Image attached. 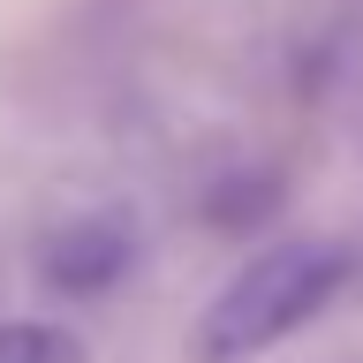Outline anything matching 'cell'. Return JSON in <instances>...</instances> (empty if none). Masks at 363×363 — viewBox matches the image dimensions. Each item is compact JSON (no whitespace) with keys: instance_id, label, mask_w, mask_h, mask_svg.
<instances>
[{"instance_id":"6da1fadb","label":"cell","mask_w":363,"mask_h":363,"mask_svg":"<svg viewBox=\"0 0 363 363\" xmlns=\"http://www.w3.org/2000/svg\"><path fill=\"white\" fill-rule=\"evenodd\" d=\"M348 280H356L348 242H318V235L272 242L204 303L189 348H197V363H250L265 348H280L288 333H303L311 318H325L348 295Z\"/></svg>"},{"instance_id":"7a4b0ae2","label":"cell","mask_w":363,"mask_h":363,"mask_svg":"<svg viewBox=\"0 0 363 363\" xmlns=\"http://www.w3.org/2000/svg\"><path fill=\"white\" fill-rule=\"evenodd\" d=\"M136 272V227L121 212H76L38 242V280L61 303H99Z\"/></svg>"},{"instance_id":"277c9868","label":"cell","mask_w":363,"mask_h":363,"mask_svg":"<svg viewBox=\"0 0 363 363\" xmlns=\"http://www.w3.org/2000/svg\"><path fill=\"white\" fill-rule=\"evenodd\" d=\"M0 363H91V348L45 318H0Z\"/></svg>"},{"instance_id":"3957f363","label":"cell","mask_w":363,"mask_h":363,"mask_svg":"<svg viewBox=\"0 0 363 363\" xmlns=\"http://www.w3.org/2000/svg\"><path fill=\"white\" fill-rule=\"evenodd\" d=\"M197 212H204L212 235H250L257 220L280 212V174H227V182H212V197Z\"/></svg>"}]
</instances>
